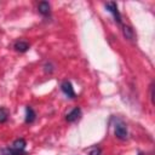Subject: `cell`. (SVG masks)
Listing matches in <instances>:
<instances>
[{
	"label": "cell",
	"instance_id": "obj_1",
	"mask_svg": "<svg viewBox=\"0 0 155 155\" xmlns=\"http://www.w3.org/2000/svg\"><path fill=\"white\" fill-rule=\"evenodd\" d=\"M25 145H27L25 140L23 138H19V139H16L11 147L2 149V153H4V155H22V154H24Z\"/></svg>",
	"mask_w": 155,
	"mask_h": 155
},
{
	"label": "cell",
	"instance_id": "obj_2",
	"mask_svg": "<svg viewBox=\"0 0 155 155\" xmlns=\"http://www.w3.org/2000/svg\"><path fill=\"white\" fill-rule=\"evenodd\" d=\"M115 136L121 139V140H125L128 136V131H127V127L126 125L122 122V121H119L116 125H115Z\"/></svg>",
	"mask_w": 155,
	"mask_h": 155
},
{
	"label": "cell",
	"instance_id": "obj_3",
	"mask_svg": "<svg viewBox=\"0 0 155 155\" xmlns=\"http://www.w3.org/2000/svg\"><path fill=\"white\" fill-rule=\"evenodd\" d=\"M105 8H107L110 13H113V16H114V18H115V21H116L117 23H121V15H120V12H119V10H117L116 2H114V1L107 2V4H105Z\"/></svg>",
	"mask_w": 155,
	"mask_h": 155
},
{
	"label": "cell",
	"instance_id": "obj_4",
	"mask_svg": "<svg viewBox=\"0 0 155 155\" xmlns=\"http://www.w3.org/2000/svg\"><path fill=\"white\" fill-rule=\"evenodd\" d=\"M61 90L63 91V93L69 97V98H75V91H74V87L73 85L69 82V81H63L62 85H61Z\"/></svg>",
	"mask_w": 155,
	"mask_h": 155
},
{
	"label": "cell",
	"instance_id": "obj_5",
	"mask_svg": "<svg viewBox=\"0 0 155 155\" xmlns=\"http://www.w3.org/2000/svg\"><path fill=\"white\" fill-rule=\"evenodd\" d=\"M80 116H81V109L76 107V108H74L70 113H68V114H67L65 120H67L68 122H74V121L79 120V119H80Z\"/></svg>",
	"mask_w": 155,
	"mask_h": 155
},
{
	"label": "cell",
	"instance_id": "obj_6",
	"mask_svg": "<svg viewBox=\"0 0 155 155\" xmlns=\"http://www.w3.org/2000/svg\"><path fill=\"white\" fill-rule=\"evenodd\" d=\"M50 8H51V6L47 1H41L38 5V10L42 16H48L50 15Z\"/></svg>",
	"mask_w": 155,
	"mask_h": 155
},
{
	"label": "cell",
	"instance_id": "obj_7",
	"mask_svg": "<svg viewBox=\"0 0 155 155\" xmlns=\"http://www.w3.org/2000/svg\"><path fill=\"white\" fill-rule=\"evenodd\" d=\"M13 47H15V50L18 51V52H25V51L29 48V44H28L27 41H24V40H18V41L15 42Z\"/></svg>",
	"mask_w": 155,
	"mask_h": 155
},
{
	"label": "cell",
	"instance_id": "obj_8",
	"mask_svg": "<svg viewBox=\"0 0 155 155\" xmlns=\"http://www.w3.org/2000/svg\"><path fill=\"white\" fill-rule=\"evenodd\" d=\"M35 117H36V114H35L34 109L31 107H27L25 108V122L31 124V122H34Z\"/></svg>",
	"mask_w": 155,
	"mask_h": 155
},
{
	"label": "cell",
	"instance_id": "obj_9",
	"mask_svg": "<svg viewBox=\"0 0 155 155\" xmlns=\"http://www.w3.org/2000/svg\"><path fill=\"white\" fill-rule=\"evenodd\" d=\"M8 115H10L8 110H7L6 108L0 107V124L6 122V121H7V119H8Z\"/></svg>",
	"mask_w": 155,
	"mask_h": 155
},
{
	"label": "cell",
	"instance_id": "obj_10",
	"mask_svg": "<svg viewBox=\"0 0 155 155\" xmlns=\"http://www.w3.org/2000/svg\"><path fill=\"white\" fill-rule=\"evenodd\" d=\"M124 34H125V36L128 38V39H132V36H133L132 29H131L130 27H124Z\"/></svg>",
	"mask_w": 155,
	"mask_h": 155
},
{
	"label": "cell",
	"instance_id": "obj_11",
	"mask_svg": "<svg viewBox=\"0 0 155 155\" xmlns=\"http://www.w3.org/2000/svg\"><path fill=\"white\" fill-rule=\"evenodd\" d=\"M101 153H102V150L99 149V148H97V147H94L91 151H90V155H101Z\"/></svg>",
	"mask_w": 155,
	"mask_h": 155
},
{
	"label": "cell",
	"instance_id": "obj_12",
	"mask_svg": "<svg viewBox=\"0 0 155 155\" xmlns=\"http://www.w3.org/2000/svg\"><path fill=\"white\" fill-rule=\"evenodd\" d=\"M139 155H143V154H139Z\"/></svg>",
	"mask_w": 155,
	"mask_h": 155
}]
</instances>
